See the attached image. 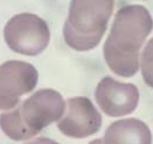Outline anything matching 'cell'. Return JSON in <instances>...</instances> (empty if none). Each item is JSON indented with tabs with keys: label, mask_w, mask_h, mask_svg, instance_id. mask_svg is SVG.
Masks as SVG:
<instances>
[{
	"label": "cell",
	"mask_w": 153,
	"mask_h": 144,
	"mask_svg": "<svg viewBox=\"0 0 153 144\" xmlns=\"http://www.w3.org/2000/svg\"><path fill=\"white\" fill-rule=\"evenodd\" d=\"M95 99L103 113L112 118H119L131 114L137 108L139 91L133 84L105 77L96 87Z\"/></svg>",
	"instance_id": "7"
},
{
	"label": "cell",
	"mask_w": 153,
	"mask_h": 144,
	"mask_svg": "<svg viewBox=\"0 0 153 144\" xmlns=\"http://www.w3.org/2000/svg\"><path fill=\"white\" fill-rule=\"evenodd\" d=\"M26 144H59V143L51 140V138H47V137H39L36 140H34V141H32V142Z\"/></svg>",
	"instance_id": "10"
},
{
	"label": "cell",
	"mask_w": 153,
	"mask_h": 144,
	"mask_svg": "<svg viewBox=\"0 0 153 144\" xmlns=\"http://www.w3.org/2000/svg\"><path fill=\"white\" fill-rule=\"evenodd\" d=\"M89 144H104V143H103V140H95V141L90 142Z\"/></svg>",
	"instance_id": "11"
},
{
	"label": "cell",
	"mask_w": 153,
	"mask_h": 144,
	"mask_svg": "<svg viewBox=\"0 0 153 144\" xmlns=\"http://www.w3.org/2000/svg\"><path fill=\"white\" fill-rule=\"evenodd\" d=\"M104 144H152L146 123L138 118H123L111 123L104 135Z\"/></svg>",
	"instance_id": "8"
},
{
	"label": "cell",
	"mask_w": 153,
	"mask_h": 144,
	"mask_svg": "<svg viewBox=\"0 0 153 144\" xmlns=\"http://www.w3.org/2000/svg\"><path fill=\"white\" fill-rule=\"evenodd\" d=\"M39 73L32 64L8 61L0 65V109H13L20 96L30 93L38 84Z\"/></svg>",
	"instance_id": "5"
},
{
	"label": "cell",
	"mask_w": 153,
	"mask_h": 144,
	"mask_svg": "<svg viewBox=\"0 0 153 144\" xmlns=\"http://www.w3.org/2000/svg\"><path fill=\"white\" fill-rule=\"evenodd\" d=\"M0 127L13 141H26L34 137V134L24 126L15 107L12 110L5 112L0 115Z\"/></svg>",
	"instance_id": "9"
},
{
	"label": "cell",
	"mask_w": 153,
	"mask_h": 144,
	"mask_svg": "<svg viewBox=\"0 0 153 144\" xmlns=\"http://www.w3.org/2000/svg\"><path fill=\"white\" fill-rule=\"evenodd\" d=\"M16 109L24 126L36 136L46 127L62 118L65 104L57 91L43 88L35 92Z\"/></svg>",
	"instance_id": "4"
},
{
	"label": "cell",
	"mask_w": 153,
	"mask_h": 144,
	"mask_svg": "<svg viewBox=\"0 0 153 144\" xmlns=\"http://www.w3.org/2000/svg\"><path fill=\"white\" fill-rule=\"evenodd\" d=\"M4 37L13 51L36 56L49 44L51 31L43 19L32 13L14 15L6 23Z\"/></svg>",
	"instance_id": "3"
},
{
	"label": "cell",
	"mask_w": 153,
	"mask_h": 144,
	"mask_svg": "<svg viewBox=\"0 0 153 144\" xmlns=\"http://www.w3.org/2000/svg\"><path fill=\"white\" fill-rule=\"evenodd\" d=\"M102 127V115L85 96H75L67 101L57 128L68 137L84 138L98 132Z\"/></svg>",
	"instance_id": "6"
},
{
	"label": "cell",
	"mask_w": 153,
	"mask_h": 144,
	"mask_svg": "<svg viewBox=\"0 0 153 144\" xmlns=\"http://www.w3.org/2000/svg\"><path fill=\"white\" fill-rule=\"evenodd\" d=\"M152 18L140 5H128L116 13L103 47L104 59L117 76L133 77L140 65L139 50L152 31Z\"/></svg>",
	"instance_id": "1"
},
{
	"label": "cell",
	"mask_w": 153,
	"mask_h": 144,
	"mask_svg": "<svg viewBox=\"0 0 153 144\" xmlns=\"http://www.w3.org/2000/svg\"><path fill=\"white\" fill-rule=\"evenodd\" d=\"M115 0H71L64 22L67 44L77 51L96 48L108 28Z\"/></svg>",
	"instance_id": "2"
}]
</instances>
